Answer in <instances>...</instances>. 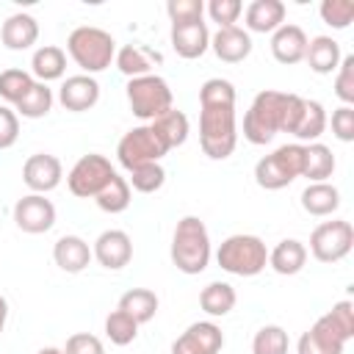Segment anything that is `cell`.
<instances>
[{"instance_id": "cell-1", "label": "cell", "mask_w": 354, "mask_h": 354, "mask_svg": "<svg viewBox=\"0 0 354 354\" xmlns=\"http://www.w3.org/2000/svg\"><path fill=\"white\" fill-rule=\"evenodd\" d=\"M301 111H304V97L266 88L252 100L249 111L243 113V138L254 147H263L277 133L293 136Z\"/></svg>"}, {"instance_id": "cell-2", "label": "cell", "mask_w": 354, "mask_h": 354, "mask_svg": "<svg viewBox=\"0 0 354 354\" xmlns=\"http://www.w3.org/2000/svg\"><path fill=\"white\" fill-rule=\"evenodd\" d=\"M171 263L177 266V271L194 277L202 274L213 257V246H210V232L205 227V221L199 216H183L174 227L171 235Z\"/></svg>"}, {"instance_id": "cell-3", "label": "cell", "mask_w": 354, "mask_h": 354, "mask_svg": "<svg viewBox=\"0 0 354 354\" xmlns=\"http://www.w3.org/2000/svg\"><path fill=\"white\" fill-rule=\"evenodd\" d=\"M238 124L235 105H199V147L210 160H224L235 152Z\"/></svg>"}, {"instance_id": "cell-4", "label": "cell", "mask_w": 354, "mask_h": 354, "mask_svg": "<svg viewBox=\"0 0 354 354\" xmlns=\"http://www.w3.org/2000/svg\"><path fill=\"white\" fill-rule=\"evenodd\" d=\"M66 53L83 69V75H97L113 64L116 41L97 25H80L66 36Z\"/></svg>"}, {"instance_id": "cell-5", "label": "cell", "mask_w": 354, "mask_h": 354, "mask_svg": "<svg viewBox=\"0 0 354 354\" xmlns=\"http://www.w3.org/2000/svg\"><path fill=\"white\" fill-rule=\"evenodd\" d=\"M216 263L232 277H257L268 266V246L257 235L235 232L218 243Z\"/></svg>"}, {"instance_id": "cell-6", "label": "cell", "mask_w": 354, "mask_h": 354, "mask_svg": "<svg viewBox=\"0 0 354 354\" xmlns=\"http://www.w3.org/2000/svg\"><path fill=\"white\" fill-rule=\"evenodd\" d=\"M124 94H127L130 111L144 122H152L160 113H166L169 108H174V94H171L169 80L155 75V72L141 75V77H130L124 86Z\"/></svg>"}, {"instance_id": "cell-7", "label": "cell", "mask_w": 354, "mask_h": 354, "mask_svg": "<svg viewBox=\"0 0 354 354\" xmlns=\"http://www.w3.org/2000/svg\"><path fill=\"white\" fill-rule=\"evenodd\" d=\"M304 144H282L271 155H263L254 163V183L266 191H279L301 177Z\"/></svg>"}, {"instance_id": "cell-8", "label": "cell", "mask_w": 354, "mask_h": 354, "mask_svg": "<svg viewBox=\"0 0 354 354\" xmlns=\"http://www.w3.org/2000/svg\"><path fill=\"white\" fill-rule=\"evenodd\" d=\"M116 174V169L111 166V160L100 152H88L83 158L75 160V166L66 174V188L77 196V199H94Z\"/></svg>"}, {"instance_id": "cell-9", "label": "cell", "mask_w": 354, "mask_h": 354, "mask_svg": "<svg viewBox=\"0 0 354 354\" xmlns=\"http://www.w3.org/2000/svg\"><path fill=\"white\" fill-rule=\"evenodd\" d=\"M354 246V227L346 218L321 221L310 232V254L318 263H337L343 260Z\"/></svg>"}, {"instance_id": "cell-10", "label": "cell", "mask_w": 354, "mask_h": 354, "mask_svg": "<svg viewBox=\"0 0 354 354\" xmlns=\"http://www.w3.org/2000/svg\"><path fill=\"white\" fill-rule=\"evenodd\" d=\"M166 155L163 144L158 141V136L152 133L149 124H138L133 130H127L119 144H116V158H119V166L133 171L144 163H160V158Z\"/></svg>"}, {"instance_id": "cell-11", "label": "cell", "mask_w": 354, "mask_h": 354, "mask_svg": "<svg viewBox=\"0 0 354 354\" xmlns=\"http://www.w3.org/2000/svg\"><path fill=\"white\" fill-rule=\"evenodd\" d=\"M14 224L28 235H41L55 224V205L44 194H28L14 205Z\"/></svg>"}, {"instance_id": "cell-12", "label": "cell", "mask_w": 354, "mask_h": 354, "mask_svg": "<svg viewBox=\"0 0 354 354\" xmlns=\"http://www.w3.org/2000/svg\"><path fill=\"white\" fill-rule=\"evenodd\" d=\"M61 180H64V166L50 152H36L22 166V183L30 188V194H50L61 185Z\"/></svg>"}, {"instance_id": "cell-13", "label": "cell", "mask_w": 354, "mask_h": 354, "mask_svg": "<svg viewBox=\"0 0 354 354\" xmlns=\"http://www.w3.org/2000/svg\"><path fill=\"white\" fill-rule=\"evenodd\" d=\"M221 348H224V332L213 321H196V324H191L171 343V354H218Z\"/></svg>"}, {"instance_id": "cell-14", "label": "cell", "mask_w": 354, "mask_h": 354, "mask_svg": "<svg viewBox=\"0 0 354 354\" xmlns=\"http://www.w3.org/2000/svg\"><path fill=\"white\" fill-rule=\"evenodd\" d=\"M94 260L108 268V271H119L133 260V241L124 230H105L97 235L94 246H91Z\"/></svg>"}, {"instance_id": "cell-15", "label": "cell", "mask_w": 354, "mask_h": 354, "mask_svg": "<svg viewBox=\"0 0 354 354\" xmlns=\"http://www.w3.org/2000/svg\"><path fill=\"white\" fill-rule=\"evenodd\" d=\"M58 102L72 111V113H83V111H91L97 102H100V83L94 75H69L61 88H58Z\"/></svg>"}, {"instance_id": "cell-16", "label": "cell", "mask_w": 354, "mask_h": 354, "mask_svg": "<svg viewBox=\"0 0 354 354\" xmlns=\"http://www.w3.org/2000/svg\"><path fill=\"white\" fill-rule=\"evenodd\" d=\"M169 39H171L174 53L180 58H185V61H194V58H199V55H205L210 50V30H207V25L202 19L199 22H177V25H171Z\"/></svg>"}, {"instance_id": "cell-17", "label": "cell", "mask_w": 354, "mask_h": 354, "mask_svg": "<svg viewBox=\"0 0 354 354\" xmlns=\"http://www.w3.org/2000/svg\"><path fill=\"white\" fill-rule=\"evenodd\" d=\"M210 50L216 53L218 61L224 64H241L252 55V36L241 28V25H232V28H218L213 36H210Z\"/></svg>"}, {"instance_id": "cell-18", "label": "cell", "mask_w": 354, "mask_h": 354, "mask_svg": "<svg viewBox=\"0 0 354 354\" xmlns=\"http://www.w3.org/2000/svg\"><path fill=\"white\" fill-rule=\"evenodd\" d=\"M0 41L6 50H30L36 41H39V22L33 14H25V11H17L11 14L3 25H0Z\"/></svg>"}, {"instance_id": "cell-19", "label": "cell", "mask_w": 354, "mask_h": 354, "mask_svg": "<svg viewBox=\"0 0 354 354\" xmlns=\"http://www.w3.org/2000/svg\"><path fill=\"white\" fill-rule=\"evenodd\" d=\"M304 50H307V33L299 25L285 22L271 33V55L285 66L304 61Z\"/></svg>"}, {"instance_id": "cell-20", "label": "cell", "mask_w": 354, "mask_h": 354, "mask_svg": "<svg viewBox=\"0 0 354 354\" xmlns=\"http://www.w3.org/2000/svg\"><path fill=\"white\" fill-rule=\"evenodd\" d=\"M343 348H346V340L326 324L324 315L307 332H301L296 343V354H343Z\"/></svg>"}, {"instance_id": "cell-21", "label": "cell", "mask_w": 354, "mask_h": 354, "mask_svg": "<svg viewBox=\"0 0 354 354\" xmlns=\"http://www.w3.org/2000/svg\"><path fill=\"white\" fill-rule=\"evenodd\" d=\"M246 33H274L279 25H285V3L282 0H252L243 8Z\"/></svg>"}, {"instance_id": "cell-22", "label": "cell", "mask_w": 354, "mask_h": 354, "mask_svg": "<svg viewBox=\"0 0 354 354\" xmlns=\"http://www.w3.org/2000/svg\"><path fill=\"white\" fill-rule=\"evenodd\" d=\"M163 55L158 50H149L144 44H124L116 50L113 55V64L116 69L130 80V77H141V75H152L155 72V64H160Z\"/></svg>"}, {"instance_id": "cell-23", "label": "cell", "mask_w": 354, "mask_h": 354, "mask_svg": "<svg viewBox=\"0 0 354 354\" xmlns=\"http://www.w3.org/2000/svg\"><path fill=\"white\" fill-rule=\"evenodd\" d=\"M53 260H55V266L61 271L80 274L94 260V254H91V246L80 235H61L55 241V246H53Z\"/></svg>"}, {"instance_id": "cell-24", "label": "cell", "mask_w": 354, "mask_h": 354, "mask_svg": "<svg viewBox=\"0 0 354 354\" xmlns=\"http://www.w3.org/2000/svg\"><path fill=\"white\" fill-rule=\"evenodd\" d=\"M149 127H152V133L158 136V141L163 144L166 152L183 147V144L188 141V133H191L188 116H185L183 111H177V108H169L166 113H160L158 119H152Z\"/></svg>"}, {"instance_id": "cell-25", "label": "cell", "mask_w": 354, "mask_h": 354, "mask_svg": "<svg viewBox=\"0 0 354 354\" xmlns=\"http://www.w3.org/2000/svg\"><path fill=\"white\" fill-rule=\"evenodd\" d=\"M66 72V50L58 44H41L30 55V75L39 83L61 80Z\"/></svg>"}, {"instance_id": "cell-26", "label": "cell", "mask_w": 354, "mask_h": 354, "mask_svg": "<svg viewBox=\"0 0 354 354\" xmlns=\"http://www.w3.org/2000/svg\"><path fill=\"white\" fill-rule=\"evenodd\" d=\"M340 44L332 36H313L307 39V50H304V61L315 75H332L340 66Z\"/></svg>"}, {"instance_id": "cell-27", "label": "cell", "mask_w": 354, "mask_h": 354, "mask_svg": "<svg viewBox=\"0 0 354 354\" xmlns=\"http://www.w3.org/2000/svg\"><path fill=\"white\" fill-rule=\"evenodd\" d=\"M304 263H307V246L296 238H282L274 249H268V266L282 277L299 274Z\"/></svg>"}, {"instance_id": "cell-28", "label": "cell", "mask_w": 354, "mask_h": 354, "mask_svg": "<svg viewBox=\"0 0 354 354\" xmlns=\"http://www.w3.org/2000/svg\"><path fill=\"white\" fill-rule=\"evenodd\" d=\"M235 301H238L235 288H232L230 282H221V279L207 282V285L202 288V293H199V307H202L210 318H224V315H230L232 307H235Z\"/></svg>"}, {"instance_id": "cell-29", "label": "cell", "mask_w": 354, "mask_h": 354, "mask_svg": "<svg viewBox=\"0 0 354 354\" xmlns=\"http://www.w3.org/2000/svg\"><path fill=\"white\" fill-rule=\"evenodd\" d=\"M301 207L310 216H332L340 207V191L332 183H310L301 191Z\"/></svg>"}, {"instance_id": "cell-30", "label": "cell", "mask_w": 354, "mask_h": 354, "mask_svg": "<svg viewBox=\"0 0 354 354\" xmlns=\"http://www.w3.org/2000/svg\"><path fill=\"white\" fill-rule=\"evenodd\" d=\"M116 310L127 313L141 326V324H149L155 318V313H158V296L149 288H130L127 293H122Z\"/></svg>"}, {"instance_id": "cell-31", "label": "cell", "mask_w": 354, "mask_h": 354, "mask_svg": "<svg viewBox=\"0 0 354 354\" xmlns=\"http://www.w3.org/2000/svg\"><path fill=\"white\" fill-rule=\"evenodd\" d=\"M329 119H326V108L318 102V100H304V111H301V119L293 130V138L296 144H313L324 136Z\"/></svg>"}, {"instance_id": "cell-32", "label": "cell", "mask_w": 354, "mask_h": 354, "mask_svg": "<svg viewBox=\"0 0 354 354\" xmlns=\"http://www.w3.org/2000/svg\"><path fill=\"white\" fill-rule=\"evenodd\" d=\"M335 171V155L326 144L313 141L304 144V166H301V177H307L310 183H326V177H332Z\"/></svg>"}, {"instance_id": "cell-33", "label": "cell", "mask_w": 354, "mask_h": 354, "mask_svg": "<svg viewBox=\"0 0 354 354\" xmlns=\"http://www.w3.org/2000/svg\"><path fill=\"white\" fill-rule=\"evenodd\" d=\"M53 88L47 86V83H33L30 88H28V94L14 105V111H17V116H25V119H41V116H47L50 113V108H53Z\"/></svg>"}, {"instance_id": "cell-34", "label": "cell", "mask_w": 354, "mask_h": 354, "mask_svg": "<svg viewBox=\"0 0 354 354\" xmlns=\"http://www.w3.org/2000/svg\"><path fill=\"white\" fill-rule=\"evenodd\" d=\"M130 199H133L130 185H127V180L119 177V174H113L111 183L94 196L97 207H100L102 213H111V216H113V213H124V210L130 207Z\"/></svg>"}, {"instance_id": "cell-35", "label": "cell", "mask_w": 354, "mask_h": 354, "mask_svg": "<svg viewBox=\"0 0 354 354\" xmlns=\"http://www.w3.org/2000/svg\"><path fill=\"white\" fill-rule=\"evenodd\" d=\"M288 332L279 324H266L252 337V354H288Z\"/></svg>"}, {"instance_id": "cell-36", "label": "cell", "mask_w": 354, "mask_h": 354, "mask_svg": "<svg viewBox=\"0 0 354 354\" xmlns=\"http://www.w3.org/2000/svg\"><path fill=\"white\" fill-rule=\"evenodd\" d=\"M127 174H130L127 185L133 191H138V194H155L166 183V169L160 163H144V166H138V169H133Z\"/></svg>"}, {"instance_id": "cell-37", "label": "cell", "mask_w": 354, "mask_h": 354, "mask_svg": "<svg viewBox=\"0 0 354 354\" xmlns=\"http://www.w3.org/2000/svg\"><path fill=\"white\" fill-rule=\"evenodd\" d=\"M33 83H36L33 75L25 72V69H3V72H0V97H3L8 105H17V102L28 94V88H30Z\"/></svg>"}, {"instance_id": "cell-38", "label": "cell", "mask_w": 354, "mask_h": 354, "mask_svg": "<svg viewBox=\"0 0 354 354\" xmlns=\"http://www.w3.org/2000/svg\"><path fill=\"white\" fill-rule=\"evenodd\" d=\"M105 337L113 343V346H130L136 337H138V324L122 313V310H113L108 318H105Z\"/></svg>"}, {"instance_id": "cell-39", "label": "cell", "mask_w": 354, "mask_h": 354, "mask_svg": "<svg viewBox=\"0 0 354 354\" xmlns=\"http://www.w3.org/2000/svg\"><path fill=\"white\" fill-rule=\"evenodd\" d=\"M199 105H235V86L224 77H210L199 86Z\"/></svg>"}, {"instance_id": "cell-40", "label": "cell", "mask_w": 354, "mask_h": 354, "mask_svg": "<svg viewBox=\"0 0 354 354\" xmlns=\"http://www.w3.org/2000/svg\"><path fill=\"white\" fill-rule=\"evenodd\" d=\"M318 14L329 28L346 30L351 25V19H354V3L351 0H324L318 6Z\"/></svg>"}, {"instance_id": "cell-41", "label": "cell", "mask_w": 354, "mask_h": 354, "mask_svg": "<svg viewBox=\"0 0 354 354\" xmlns=\"http://www.w3.org/2000/svg\"><path fill=\"white\" fill-rule=\"evenodd\" d=\"M324 318H326V324H329L346 343L354 337V301L343 299V301L332 304V310L324 313Z\"/></svg>"}, {"instance_id": "cell-42", "label": "cell", "mask_w": 354, "mask_h": 354, "mask_svg": "<svg viewBox=\"0 0 354 354\" xmlns=\"http://www.w3.org/2000/svg\"><path fill=\"white\" fill-rule=\"evenodd\" d=\"M335 94L343 105H354V55H343L335 69Z\"/></svg>"}, {"instance_id": "cell-43", "label": "cell", "mask_w": 354, "mask_h": 354, "mask_svg": "<svg viewBox=\"0 0 354 354\" xmlns=\"http://www.w3.org/2000/svg\"><path fill=\"white\" fill-rule=\"evenodd\" d=\"M205 11L218 28H232L238 22V17L243 14V3L241 0H210L205 6Z\"/></svg>"}, {"instance_id": "cell-44", "label": "cell", "mask_w": 354, "mask_h": 354, "mask_svg": "<svg viewBox=\"0 0 354 354\" xmlns=\"http://www.w3.org/2000/svg\"><path fill=\"white\" fill-rule=\"evenodd\" d=\"M166 14L171 19V25L177 22H199L205 14V3L202 0H169L166 3Z\"/></svg>"}, {"instance_id": "cell-45", "label": "cell", "mask_w": 354, "mask_h": 354, "mask_svg": "<svg viewBox=\"0 0 354 354\" xmlns=\"http://www.w3.org/2000/svg\"><path fill=\"white\" fill-rule=\"evenodd\" d=\"M64 354H105V346L91 332H75V335L66 337Z\"/></svg>"}, {"instance_id": "cell-46", "label": "cell", "mask_w": 354, "mask_h": 354, "mask_svg": "<svg viewBox=\"0 0 354 354\" xmlns=\"http://www.w3.org/2000/svg\"><path fill=\"white\" fill-rule=\"evenodd\" d=\"M332 133L343 144L354 141V108L351 105H340L332 111Z\"/></svg>"}, {"instance_id": "cell-47", "label": "cell", "mask_w": 354, "mask_h": 354, "mask_svg": "<svg viewBox=\"0 0 354 354\" xmlns=\"http://www.w3.org/2000/svg\"><path fill=\"white\" fill-rule=\"evenodd\" d=\"M19 138V116L14 108L0 105V149H11Z\"/></svg>"}, {"instance_id": "cell-48", "label": "cell", "mask_w": 354, "mask_h": 354, "mask_svg": "<svg viewBox=\"0 0 354 354\" xmlns=\"http://www.w3.org/2000/svg\"><path fill=\"white\" fill-rule=\"evenodd\" d=\"M6 321H8V301H6V296H0V335L6 329Z\"/></svg>"}, {"instance_id": "cell-49", "label": "cell", "mask_w": 354, "mask_h": 354, "mask_svg": "<svg viewBox=\"0 0 354 354\" xmlns=\"http://www.w3.org/2000/svg\"><path fill=\"white\" fill-rule=\"evenodd\" d=\"M36 354H64V348H55V346H44V348H39Z\"/></svg>"}]
</instances>
